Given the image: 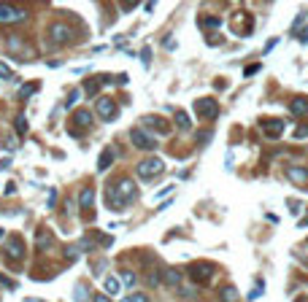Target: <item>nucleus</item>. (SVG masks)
<instances>
[{"mask_svg": "<svg viewBox=\"0 0 308 302\" xmlns=\"http://www.w3.org/2000/svg\"><path fill=\"white\" fill-rule=\"evenodd\" d=\"M95 111H98V116L103 119V122H114V119H117V103L111 97H98Z\"/></svg>", "mask_w": 308, "mask_h": 302, "instance_id": "39448f33", "label": "nucleus"}, {"mask_svg": "<svg viewBox=\"0 0 308 302\" xmlns=\"http://www.w3.org/2000/svg\"><path fill=\"white\" fill-rule=\"evenodd\" d=\"M14 127H17V132H27V119H24V116H17Z\"/></svg>", "mask_w": 308, "mask_h": 302, "instance_id": "cd10ccee", "label": "nucleus"}, {"mask_svg": "<svg viewBox=\"0 0 308 302\" xmlns=\"http://www.w3.org/2000/svg\"><path fill=\"white\" fill-rule=\"evenodd\" d=\"M105 81H108L105 76H98V78H89V81H87V92H89V94H95V92H98V87H100V84H105Z\"/></svg>", "mask_w": 308, "mask_h": 302, "instance_id": "4be33fe9", "label": "nucleus"}, {"mask_svg": "<svg viewBox=\"0 0 308 302\" xmlns=\"http://www.w3.org/2000/svg\"><path fill=\"white\" fill-rule=\"evenodd\" d=\"M3 146H6V149H17V138H11V135H3Z\"/></svg>", "mask_w": 308, "mask_h": 302, "instance_id": "c756f323", "label": "nucleus"}, {"mask_svg": "<svg viewBox=\"0 0 308 302\" xmlns=\"http://www.w3.org/2000/svg\"><path fill=\"white\" fill-rule=\"evenodd\" d=\"M122 302H149V297H146L144 291H135V294H130L127 300H122Z\"/></svg>", "mask_w": 308, "mask_h": 302, "instance_id": "a878e982", "label": "nucleus"}, {"mask_svg": "<svg viewBox=\"0 0 308 302\" xmlns=\"http://www.w3.org/2000/svg\"><path fill=\"white\" fill-rule=\"evenodd\" d=\"M262 130H265L267 138H279L284 132V122L281 119H262Z\"/></svg>", "mask_w": 308, "mask_h": 302, "instance_id": "f8f14e48", "label": "nucleus"}, {"mask_svg": "<svg viewBox=\"0 0 308 302\" xmlns=\"http://www.w3.org/2000/svg\"><path fill=\"white\" fill-rule=\"evenodd\" d=\"M119 289H122V281L117 278V275H108V278H105V294H119Z\"/></svg>", "mask_w": 308, "mask_h": 302, "instance_id": "6ab92c4d", "label": "nucleus"}, {"mask_svg": "<svg viewBox=\"0 0 308 302\" xmlns=\"http://www.w3.org/2000/svg\"><path fill=\"white\" fill-rule=\"evenodd\" d=\"M219 297L225 302H238V289H235L233 283H227V286H222L219 289Z\"/></svg>", "mask_w": 308, "mask_h": 302, "instance_id": "f3484780", "label": "nucleus"}, {"mask_svg": "<svg viewBox=\"0 0 308 302\" xmlns=\"http://www.w3.org/2000/svg\"><path fill=\"white\" fill-rule=\"evenodd\" d=\"M163 278H165V283H168V286H179L181 278H184V273H181L179 267H168V270L163 273Z\"/></svg>", "mask_w": 308, "mask_h": 302, "instance_id": "2eb2a0df", "label": "nucleus"}, {"mask_svg": "<svg viewBox=\"0 0 308 302\" xmlns=\"http://www.w3.org/2000/svg\"><path fill=\"white\" fill-rule=\"evenodd\" d=\"M146 281H149V286H160V281H163V273H160L157 267H151L149 273H146Z\"/></svg>", "mask_w": 308, "mask_h": 302, "instance_id": "5701e85b", "label": "nucleus"}, {"mask_svg": "<svg viewBox=\"0 0 308 302\" xmlns=\"http://www.w3.org/2000/svg\"><path fill=\"white\" fill-rule=\"evenodd\" d=\"M6 49H8V52H11V54H17L19 59H27V57H33V52H30V49H24V43L19 41V38H11Z\"/></svg>", "mask_w": 308, "mask_h": 302, "instance_id": "4468645a", "label": "nucleus"}, {"mask_svg": "<svg viewBox=\"0 0 308 302\" xmlns=\"http://www.w3.org/2000/svg\"><path fill=\"white\" fill-rule=\"evenodd\" d=\"M92 302H111V300H108V294H95Z\"/></svg>", "mask_w": 308, "mask_h": 302, "instance_id": "c9c22d12", "label": "nucleus"}, {"mask_svg": "<svg viewBox=\"0 0 308 302\" xmlns=\"http://www.w3.org/2000/svg\"><path fill=\"white\" fill-rule=\"evenodd\" d=\"M130 140H133V146H138V149H144V151H154L157 149V140L151 138V135H146L144 130H138V127L130 132Z\"/></svg>", "mask_w": 308, "mask_h": 302, "instance_id": "0eeeda50", "label": "nucleus"}, {"mask_svg": "<svg viewBox=\"0 0 308 302\" xmlns=\"http://www.w3.org/2000/svg\"><path fill=\"white\" fill-rule=\"evenodd\" d=\"M289 108H292L295 116H306V113H308V97H295L289 103Z\"/></svg>", "mask_w": 308, "mask_h": 302, "instance_id": "dca6fc26", "label": "nucleus"}, {"mask_svg": "<svg viewBox=\"0 0 308 302\" xmlns=\"http://www.w3.org/2000/svg\"><path fill=\"white\" fill-rule=\"evenodd\" d=\"M257 70H260V65L254 62V65H246V70H244V73H246V76H251V73H257Z\"/></svg>", "mask_w": 308, "mask_h": 302, "instance_id": "f704fd0d", "label": "nucleus"}, {"mask_svg": "<svg viewBox=\"0 0 308 302\" xmlns=\"http://www.w3.org/2000/svg\"><path fill=\"white\" fill-rule=\"evenodd\" d=\"M35 87H38V84H24V87H22V92H19V97H30V94H33L35 92Z\"/></svg>", "mask_w": 308, "mask_h": 302, "instance_id": "bb28decb", "label": "nucleus"}, {"mask_svg": "<svg viewBox=\"0 0 308 302\" xmlns=\"http://www.w3.org/2000/svg\"><path fill=\"white\" fill-rule=\"evenodd\" d=\"M79 97H82V92L76 89V92H70V94H68V100H65V105H68V108H70V105H73V103H76V100H79Z\"/></svg>", "mask_w": 308, "mask_h": 302, "instance_id": "7c9ffc66", "label": "nucleus"}, {"mask_svg": "<svg viewBox=\"0 0 308 302\" xmlns=\"http://www.w3.org/2000/svg\"><path fill=\"white\" fill-rule=\"evenodd\" d=\"M46 35H49V43H52V46H62V43H68L70 38H73V30L62 22H52Z\"/></svg>", "mask_w": 308, "mask_h": 302, "instance_id": "f257e3e1", "label": "nucleus"}, {"mask_svg": "<svg viewBox=\"0 0 308 302\" xmlns=\"http://www.w3.org/2000/svg\"><path fill=\"white\" fill-rule=\"evenodd\" d=\"M141 124L149 127V130H154V132H160V135H168L170 132V124L165 122L163 116H144V119H141Z\"/></svg>", "mask_w": 308, "mask_h": 302, "instance_id": "6e6552de", "label": "nucleus"}, {"mask_svg": "<svg viewBox=\"0 0 308 302\" xmlns=\"http://www.w3.org/2000/svg\"><path fill=\"white\" fill-rule=\"evenodd\" d=\"M6 256H8V259H14V262H22L24 259V243H22V240H19V238H8Z\"/></svg>", "mask_w": 308, "mask_h": 302, "instance_id": "1a4fd4ad", "label": "nucleus"}, {"mask_svg": "<svg viewBox=\"0 0 308 302\" xmlns=\"http://www.w3.org/2000/svg\"><path fill=\"white\" fill-rule=\"evenodd\" d=\"M49 245H54V238L52 240H49V238H41V240H38V248H41V251H46Z\"/></svg>", "mask_w": 308, "mask_h": 302, "instance_id": "2f4dec72", "label": "nucleus"}, {"mask_svg": "<svg viewBox=\"0 0 308 302\" xmlns=\"http://www.w3.org/2000/svg\"><path fill=\"white\" fill-rule=\"evenodd\" d=\"M79 256H82V248H76V245H65V259H68V262L70 259L76 262Z\"/></svg>", "mask_w": 308, "mask_h": 302, "instance_id": "393cba45", "label": "nucleus"}, {"mask_svg": "<svg viewBox=\"0 0 308 302\" xmlns=\"http://www.w3.org/2000/svg\"><path fill=\"white\" fill-rule=\"evenodd\" d=\"M0 78H11V70H8L3 62H0Z\"/></svg>", "mask_w": 308, "mask_h": 302, "instance_id": "72a5a7b5", "label": "nucleus"}, {"mask_svg": "<svg viewBox=\"0 0 308 302\" xmlns=\"http://www.w3.org/2000/svg\"><path fill=\"white\" fill-rule=\"evenodd\" d=\"M92 111H87V108H79V111H73V122H70V127H82V130H87L89 124H92Z\"/></svg>", "mask_w": 308, "mask_h": 302, "instance_id": "9d476101", "label": "nucleus"}, {"mask_svg": "<svg viewBox=\"0 0 308 302\" xmlns=\"http://www.w3.org/2000/svg\"><path fill=\"white\" fill-rule=\"evenodd\" d=\"M0 238H3V229H0Z\"/></svg>", "mask_w": 308, "mask_h": 302, "instance_id": "4c0bfd02", "label": "nucleus"}, {"mask_svg": "<svg viewBox=\"0 0 308 302\" xmlns=\"http://www.w3.org/2000/svg\"><path fill=\"white\" fill-rule=\"evenodd\" d=\"M111 162H114V151L105 149L103 154H100V159H98V170H100V173H103V170H108V168H111Z\"/></svg>", "mask_w": 308, "mask_h": 302, "instance_id": "aec40b11", "label": "nucleus"}, {"mask_svg": "<svg viewBox=\"0 0 308 302\" xmlns=\"http://www.w3.org/2000/svg\"><path fill=\"white\" fill-rule=\"evenodd\" d=\"M289 178L295 181V184L308 186V170H303V168H289Z\"/></svg>", "mask_w": 308, "mask_h": 302, "instance_id": "a211bd4d", "label": "nucleus"}, {"mask_svg": "<svg viewBox=\"0 0 308 302\" xmlns=\"http://www.w3.org/2000/svg\"><path fill=\"white\" fill-rule=\"evenodd\" d=\"M114 192H117V197H124V203H133V200L138 197V186H135L133 178H122Z\"/></svg>", "mask_w": 308, "mask_h": 302, "instance_id": "423d86ee", "label": "nucleus"}, {"mask_svg": "<svg viewBox=\"0 0 308 302\" xmlns=\"http://www.w3.org/2000/svg\"><path fill=\"white\" fill-rule=\"evenodd\" d=\"M76 300H79V302H84V300H87V286H79V289H76Z\"/></svg>", "mask_w": 308, "mask_h": 302, "instance_id": "c85d7f7f", "label": "nucleus"}, {"mask_svg": "<svg viewBox=\"0 0 308 302\" xmlns=\"http://www.w3.org/2000/svg\"><path fill=\"white\" fill-rule=\"evenodd\" d=\"M195 108H198V113L203 119H214L216 116V100H211V97L198 100V103H195Z\"/></svg>", "mask_w": 308, "mask_h": 302, "instance_id": "9b49d317", "label": "nucleus"}, {"mask_svg": "<svg viewBox=\"0 0 308 302\" xmlns=\"http://www.w3.org/2000/svg\"><path fill=\"white\" fill-rule=\"evenodd\" d=\"M119 281H122L124 286H135V273L133 270H122V273H119Z\"/></svg>", "mask_w": 308, "mask_h": 302, "instance_id": "b1692460", "label": "nucleus"}, {"mask_svg": "<svg viewBox=\"0 0 308 302\" xmlns=\"http://www.w3.org/2000/svg\"><path fill=\"white\" fill-rule=\"evenodd\" d=\"M163 170H165V162H163L160 157H149V159H144V162H138V175H141L144 181L157 178Z\"/></svg>", "mask_w": 308, "mask_h": 302, "instance_id": "f03ea898", "label": "nucleus"}, {"mask_svg": "<svg viewBox=\"0 0 308 302\" xmlns=\"http://www.w3.org/2000/svg\"><path fill=\"white\" fill-rule=\"evenodd\" d=\"M295 138H308V124H303V127L295 130Z\"/></svg>", "mask_w": 308, "mask_h": 302, "instance_id": "473e14b6", "label": "nucleus"}, {"mask_svg": "<svg viewBox=\"0 0 308 302\" xmlns=\"http://www.w3.org/2000/svg\"><path fill=\"white\" fill-rule=\"evenodd\" d=\"M205 24H208V27H219V19L211 17V19H205Z\"/></svg>", "mask_w": 308, "mask_h": 302, "instance_id": "e433bc0d", "label": "nucleus"}, {"mask_svg": "<svg viewBox=\"0 0 308 302\" xmlns=\"http://www.w3.org/2000/svg\"><path fill=\"white\" fill-rule=\"evenodd\" d=\"M79 208H82V213H92L95 208V192L92 189H82V194H79Z\"/></svg>", "mask_w": 308, "mask_h": 302, "instance_id": "ddd939ff", "label": "nucleus"}, {"mask_svg": "<svg viewBox=\"0 0 308 302\" xmlns=\"http://www.w3.org/2000/svg\"><path fill=\"white\" fill-rule=\"evenodd\" d=\"M22 19H27L24 8H14L8 3H0V24H14V22H22Z\"/></svg>", "mask_w": 308, "mask_h": 302, "instance_id": "20e7f679", "label": "nucleus"}, {"mask_svg": "<svg viewBox=\"0 0 308 302\" xmlns=\"http://www.w3.org/2000/svg\"><path fill=\"white\" fill-rule=\"evenodd\" d=\"M176 124H179V130H184V132H186V130L192 127V119L186 116L184 111H176Z\"/></svg>", "mask_w": 308, "mask_h": 302, "instance_id": "412c9836", "label": "nucleus"}, {"mask_svg": "<svg viewBox=\"0 0 308 302\" xmlns=\"http://www.w3.org/2000/svg\"><path fill=\"white\" fill-rule=\"evenodd\" d=\"M211 275H214V264H211V262H195L189 267V278L198 286H205L211 281Z\"/></svg>", "mask_w": 308, "mask_h": 302, "instance_id": "7ed1b4c3", "label": "nucleus"}]
</instances>
